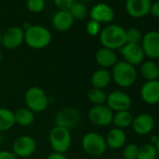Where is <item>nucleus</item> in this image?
I'll use <instances>...</instances> for the list:
<instances>
[{
    "label": "nucleus",
    "instance_id": "f257e3e1",
    "mask_svg": "<svg viewBox=\"0 0 159 159\" xmlns=\"http://www.w3.org/2000/svg\"><path fill=\"white\" fill-rule=\"evenodd\" d=\"M99 40L104 48L115 51L120 50L125 43V30L119 25L110 24L101 29Z\"/></svg>",
    "mask_w": 159,
    "mask_h": 159
},
{
    "label": "nucleus",
    "instance_id": "f03ea898",
    "mask_svg": "<svg viewBox=\"0 0 159 159\" xmlns=\"http://www.w3.org/2000/svg\"><path fill=\"white\" fill-rule=\"evenodd\" d=\"M25 42L31 49H44L52 42V33L43 25H30L25 30Z\"/></svg>",
    "mask_w": 159,
    "mask_h": 159
},
{
    "label": "nucleus",
    "instance_id": "7ed1b4c3",
    "mask_svg": "<svg viewBox=\"0 0 159 159\" xmlns=\"http://www.w3.org/2000/svg\"><path fill=\"white\" fill-rule=\"evenodd\" d=\"M111 80L120 87L128 88L137 81V69L134 66L125 62L118 61L111 67Z\"/></svg>",
    "mask_w": 159,
    "mask_h": 159
},
{
    "label": "nucleus",
    "instance_id": "20e7f679",
    "mask_svg": "<svg viewBox=\"0 0 159 159\" xmlns=\"http://www.w3.org/2000/svg\"><path fill=\"white\" fill-rule=\"evenodd\" d=\"M81 144L84 152L93 157L101 156L108 149L105 138L95 131L85 133L82 138Z\"/></svg>",
    "mask_w": 159,
    "mask_h": 159
},
{
    "label": "nucleus",
    "instance_id": "39448f33",
    "mask_svg": "<svg viewBox=\"0 0 159 159\" xmlns=\"http://www.w3.org/2000/svg\"><path fill=\"white\" fill-rule=\"evenodd\" d=\"M49 143L54 152L65 154L72 143L70 130L54 125L49 133Z\"/></svg>",
    "mask_w": 159,
    "mask_h": 159
},
{
    "label": "nucleus",
    "instance_id": "423d86ee",
    "mask_svg": "<svg viewBox=\"0 0 159 159\" xmlns=\"http://www.w3.org/2000/svg\"><path fill=\"white\" fill-rule=\"evenodd\" d=\"M25 107L34 113L44 111L49 106V98L46 92L39 86L29 87L25 94Z\"/></svg>",
    "mask_w": 159,
    "mask_h": 159
},
{
    "label": "nucleus",
    "instance_id": "0eeeda50",
    "mask_svg": "<svg viewBox=\"0 0 159 159\" xmlns=\"http://www.w3.org/2000/svg\"><path fill=\"white\" fill-rule=\"evenodd\" d=\"M114 112L106 105L93 106L87 113L88 121L96 126H108L112 124Z\"/></svg>",
    "mask_w": 159,
    "mask_h": 159
},
{
    "label": "nucleus",
    "instance_id": "6e6552de",
    "mask_svg": "<svg viewBox=\"0 0 159 159\" xmlns=\"http://www.w3.org/2000/svg\"><path fill=\"white\" fill-rule=\"evenodd\" d=\"M12 152L16 157L27 158L33 155L37 150V142L29 135H21L12 143Z\"/></svg>",
    "mask_w": 159,
    "mask_h": 159
},
{
    "label": "nucleus",
    "instance_id": "1a4fd4ad",
    "mask_svg": "<svg viewBox=\"0 0 159 159\" xmlns=\"http://www.w3.org/2000/svg\"><path fill=\"white\" fill-rule=\"evenodd\" d=\"M81 122V113L78 110L66 107L59 110L54 117V124L56 126L64 127L68 130L76 127Z\"/></svg>",
    "mask_w": 159,
    "mask_h": 159
},
{
    "label": "nucleus",
    "instance_id": "9d476101",
    "mask_svg": "<svg viewBox=\"0 0 159 159\" xmlns=\"http://www.w3.org/2000/svg\"><path fill=\"white\" fill-rule=\"evenodd\" d=\"M106 105L113 112L129 111L132 106V99L125 92L112 91L107 96Z\"/></svg>",
    "mask_w": 159,
    "mask_h": 159
},
{
    "label": "nucleus",
    "instance_id": "9b49d317",
    "mask_svg": "<svg viewBox=\"0 0 159 159\" xmlns=\"http://www.w3.org/2000/svg\"><path fill=\"white\" fill-rule=\"evenodd\" d=\"M25 42V30L20 26H11L2 32L1 45L8 50L19 48Z\"/></svg>",
    "mask_w": 159,
    "mask_h": 159
},
{
    "label": "nucleus",
    "instance_id": "f8f14e48",
    "mask_svg": "<svg viewBox=\"0 0 159 159\" xmlns=\"http://www.w3.org/2000/svg\"><path fill=\"white\" fill-rule=\"evenodd\" d=\"M140 46L145 56L150 60L159 58V32L152 30L144 34Z\"/></svg>",
    "mask_w": 159,
    "mask_h": 159
},
{
    "label": "nucleus",
    "instance_id": "ddd939ff",
    "mask_svg": "<svg viewBox=\"0 0 159 159\" xmlns=\"http://www.w3.org/2000/svg\"><path fill=\"white\" fill-rule=\"evenodd\" d=\"M119 52L122 54L124 61L134 66L140 65L145 58V54L140 44L125 43Z\"/></svg>",
    "mask_w": 159,
    "mask_h": 159
},
{
    "label": "nucleus",
    "instance_id": "4468645a",
    "mask_svg": "<svg viewBox=\"0 0 159 159\" xmlns=\"http://www.w3.org/2000/svg\"><path fill=\"white\" fill-rule=\"evenodd\" d=\"M155 125L154 118L148 113H140L133 118L132 128L134 132L139 136H145L150 134Z\"/></svg>",
    "mask_w": 159,
    "mask_h": 159
},
{
    "label": "nucleus",
    "instance_id": "2eb2a0df",
    "mask_svg": "<svg viewBox=\"0 0 159 159\" xmlns=\"http://www.w3.org/2000/svg\"><path fill=\"white\" fill-rule=\"evenodd\" d=\"M152 0H126L125 11L132 18H142L150 13Z\"/></svg>",
    "mask_w": 159,
    "mask_h": 159
},
{
    "label": "nucleus",
    "instance_id": "dca6fc26",
    "mask_svg": "<svg viewBox=\"0 0 159 159\" xmlns=\"http://www.w3.org/2000/svg\"><path fill=\"white\" fill-rule=\"evenodd\" d=\"M91 20L101 24H111L114 17L115 12L113 9L106 3H98L95 5L90 11Z\"/></svg>",
    "mask_w": 159,
    "mask_h": 159
},
{
    "label": "nucleus",
    "instance_id": "f3484780",
    "mask_svg": "<svg viewBox=\"0 0 159 159\" xmlns=\"http://www.w3.org/2000/svg\"><path fill=\"white\" fill-rule=\"evenodd\" d=\"M140 98L148 105L159 103V81L146 82L140 88Z\"/></svg>",
    "mask_w": 159,
    "mask_h": 159
},
{
    "label": "nucleus",
    "instance_id": "a211bd4d",
    "mask_svg": "<svg viewBox=\"0 0 159 159\" xmlns=\"http://www.w3.org/2000/svg\"><path fill=\"white\" fill-rule=\"evenodd\" d=\"M74 21L75 20L68 11H58L52 16V25L55 30L59 32H66L72 27Z\"/></svg>",
    "mask_w": 159,
    "mask_h": 159
},
{
    "label": "nucleus",
    "instance_id": "6ab92c4d",
    "mask_svg": "<svg viewBox=\"0 0 159 159\" xmlns=\"http://www.w3.org/2000/svg\"><path fill=\"white\" fill-rule=\"evenodd\" d=\"M104 138L106 140L107 147L111 150L121 149L125 146L126 142V134L125 130L116 127L111 129Z\"/></svg>",
    "mask_w": 159,
    "mask_h": 159
},
{
    "label": "nucleus",
    "instance_id": "aec40b11",
    "mask_svg": "<svg viewBox=\"0 0 159 159\" xmlns=\"http://www.w3.org/2000/svg\"><path fill=\"white\" fill-rule=\"evenodd\" d=\"M95 60L97 64L101 66L102 68L108 69L110 67H112L117 62V54L115 51L107 49V48H100L95 55Z\"/></svg>",
    "mask_w": 159,
    "mask_h": 159
},
{
    "label": "nucleus",
    "instance_id": "412c9836",
    "mask_svg": "<svg viewBox=\"0 0 159 159\" xmlns=\"http://www.w3.org/2000/svg\"><path fill=\"white\" fill-rule=\"evenodd\" d=\"M111 82V71L105 68H99L96 70L91 76V84L93 88L102 89L106 88Z\"/></svg>",
    "mask_w": 159,
    "mask_h": 159
},
{
    "label": "nucleus",
    "instance_id": "4be33fe9",
    "mask_svg": "<svg viewBox=\"0 0 159 159\" xmlns=\"http://www.w3.org/2000/svg\"><path fill=\"white\" fill-rule=\"evenodd\" d=\"M139 72L140 75L146 80V82L156 81L159 78V66L152 60L143 61L140 64Z\"/></svg>",
    "mask_w": 159,
    "mask_h": 159
},
{
    "label": "nucleus",
    "instance_id": "5701e85b",
    "mask_svg": "<svg viewBox=\"0 0 159 159\" xmlns=\"http://www.w3.org/2000/svg\"><path fill=\"white\" fill-rule=\"evenodd\" d=\"M15 125L20 126H29L35 122V113L26 107H23L14 111Z\"/></svg>",
    "mask_w": 159,
    "mask_h": 159
},
{
    "label": "nucleus",
    "instance_id": "b1692460",
    "mask_svg": "<svg viewBox=\"0 0 159 159\" xmlns=\"http://www.w3.org/2000/svg\"><path fill=\"white\" fill-rule=\"evenodd\" d=\"M15 125L14 111L8 108H0V133L7 132Z\"/></svg>",
    "mask_w": 159,
    "mask_h": 159
},
{
    "label": "nucleus",
    "instance_id": "393cba45",
    "mask_svg": "<svg viewBox=\"0 0 159 159\" xmlns=\"http://www.w3.org/2000/svg\"><path fill=\"white\" fill-rule=\"evenodd\" d=\"M133 118L134 117L129 111L114 112L113 118H112V124L114 125L116 128L125 130V128L131 126Z\"/></svg>",
    "mask_w": 159,
    "mask_h": 159
},
{
    "label": "nucleus",
    "instance_id": "a878e982",
    "mask_svg": "<svg viewBox=\"0 0 159 159\" xmlns=\"http://www.w3.org/2000/svg\"><path fill=\"white\" fill-rule=\"evenodd\" d=\"M107 96L108 95L106 94V92L104 90L92 88L87 94V99L94 106L104 105V104H106Z\"/></svg>",
    "mask_w": 159,
    "mask_h": 159
},
{
    "label": "nucleus",
    "instance_id": "bb28decb",
    "mask_svg": "<svg viewBox=\"0 0 159 159\" xmlns=\"http://www.w3.org/2000/svg\"><path fill=\"white\" fill-rule=\"evenodd\" d=\"M157 152L154 145L146 143L139 147V152L137 159H156Z\"/></svg>",
    "mask_w": 159,
    "mask_h": 159
},
{
    "label": "nucleus",
    "instance_id": "cd10ccee",
    "mask_svg": "<svg viewBox=\"0 0 159 159\" xmlns=\"http://www.w3.org/2000/svg\"><path fill=\"white\" fill-rule=\"evenodd\" d=\"M68 11L74 20H83L88 13L86 6L83 2H74Z\"/></svg>",
    "mask_w": 159,
    "mask_h": 159
},
{
    "label": "nucleus",
    "instance_id": "c85d7f7f",
    "mask_svg": "<svg viewBox=\"0 0 159 159\" xmlns=\"http://www.w3.org/2000/svg\"><path fill=\"white\" fill-rule=\"evenodd\" d=\"M125 38L126 43L140 44L143 38V34L140 30L137 28H129L128 30H125Z\"/></svg>",
    "mask_w": 159,
    "mask_h": 159
},
{
    "label": "nucleus",
    "instance_id": "c756f323",
    "mask_svg": "<svg viewBox=\"0 0 159 159\" xmlns=\"http://www.w3.org/2000/svg\"><path fill=\"white\" fill-rule=\"evenodd\" d=\"M139 152V146L135 143H129L124 147L123 158L125 159H137Z\"/></svg>",
    "mask_w": 159,
    "mask_h": 159
},
{
    "label": "nucleus",
    "instance_id": "7c9ffc66",
    "mask_svg": "<svg viewBox=\"0 0 159 159\" xmlns=\"http://www.w3.org/2000/svg\"><path fill=\"white\" fill-rule=\"evenodd\" d=\"M26 7L29 11L33 13H39L44 10L45 1L44 0H27Z\"/></svg>",
    "mask_w": 159,
    "mask_h": 159
},
{
    "label": "nucleus",
    "instance_id": "2f4dec72",
    "mask_svg": "<svg viewBox=\"0 0 159 159\" xmlns=\"http://www.w3.org/2000/svg\"><path fill=\"white\" fill-rule=\"evenodd\" d=\"M101 25L98 22H95L93 20H90L86 24V32L91 37H97L101 32Z\"/></svg>",
    "mask_w": 159,
    "mask_h": 159
},
{
    "label": "nucleus",
    "instance_id": "473e14b6",
    "mask_svg": "<svg viewBox=\"0 0 159 159\" xmlns=\"http://www.w3.org/2000/svg\"><path fill=\"white\" fill-rule=\"evenodd\" d=\"M74 2V0H53L55 7L59 11H69Z\"/></svg>",
    "mask_w": 159,
    "mask_h": 159
},
{
    "label": "nucleus",
    "instance_id": "72a5a7b5",
    "mask_svg": "<svg viewBox=\"0 0 159 159\" xmlns=\"http://www.w3.org/2000/svg\"><path fill=\"white\" fill-rule=\"evenodd\" d=\"M152 17L159 18V0H156L154 2H152L150 8V13Z\"/></svg>",
    "mask_w": 159,
    "mask_h": 159
},
{
    "label": "nucleus",
    "instance_id": "f704fd0d",
    "mask_svg": "<svg viewBox=\"0 0 159 159\" xmlns=\"http://www.w3.org/2000/svg\"><path fill=\"white\" fill-rule=\"evenodd\" d=\"M0 159H16L12 152L7 150H0Z\"/></svg>",
    "mask_w": 159,
    "mask_h": 159
},
{
    "label": "nucleus",
    "instance_id": "c9c22d12",
    "mask_svg": "<svg viewBox=\"0 0 159 159\" xmlns=\"http://www.w3.org/2000/svg\"><path fill=\"white\" fill-rule=\"evenodd\" d=\"M46 159H67V157L64 153H58L53 152L51 154H49Z\"/></svg>",
    "mask_w": 159,
    "mask_h": 159
},
{
    "label": "nucleus",
    "instance_id": "e433bc0d",
    "mask_svg": "<svg viewBox=\"0 0 159 159\" xmlns=\"http://www.w3.org/2000/svg\"><path fill=\"white\" fill-rule=\"evenodd\" d=\"M158 139H159V136H156V135L152 136V137H151V139H150V143L152 144V145H155L156 142L158 141Z\"/></svg>",
    "mask_w": 159,
    "mask_h": 159
},
{
    "label": "nucleus",
    "instance_id": "4c0bfd02",
    "mask_svg": "<svg viewBox=\"0 0 159 159\" xmlns=\"http://www.w3.org/2000/svg\"><path fill=\"white\" fill-rule=\"evenodd\" d=\"M155 148H156V152H157V157L159 158V139H158V141L156 142V144L154 145Z\"/></svg>",
    "mask_w": 159,
    "mask_h": 159
},
{
    "label": "nucleus",
    "instance_id": "58836bf2",
    "mask_svg": "<svg viewBox=\"0 0 159 159\" xmlns=\"http://www.w3.org/2000/svg\"><path fill=\"white\" fill-rule=\"evenodd\" d=\"M2 142H3V137L1 135V133H0V148H1V145H2Z\"/></svg>",
    "mask_w": 159,
    "mask_h": 159
},
{
    "label": "nucleus",
    "instance_id": "ea45409f",
    "mask_svg": "<svg viewBox=\"0 0 159 159\" xmlns=\"http://www.w3.org/2000/svg\"><path fill=\"white\" fill-rule=\"evenodd\" d=\"M2 60H3V53H2L1 51H0V64H1Z\"/></svg>",
    "mask_w": 159,
    "mask_h": 159
},
{
    "label": "nucleus",
    "instance_id": "a19ab883",
    "mask_svg": "<svg viewBox=\"0 0 159 159\" xmlns=\"http://www.w3.org/2000/svg\"><path fill=\"white\" fill-rule=\"evenodd\" d=\"M90 1H93V0H80V2H90Z\"/></svg>",
    "mask_w": 159,
    "mask_h": 159
},
{
    "label": "nucleus",
    "instance_id": "79ce46f5",
    "mask_svg": "<svg viewBox=\"0 0 159 159\" xmlns=\"http://www.w3.org/2000/svg\"><path fill=\"white\" fill-rule=\"evenodd\" d=\"M1 39H2V32L1 29H0V46H1Z\"/></svg>",
    "mask_w": 159,
    "mask_h": 159
},
{
    "label": "nucleus",
    "instance_id": "37998d69",
    "mask_svg": "<svg viewBox=\"0 0 159 159\" xmlns=\"http://www.w3.org/2000/svg\"><path fill=\"white\" fill-rule=\"evenodd\" d=\"M116 159H125V158H123V157H122V158H116Z\"/></svg>",
    "mask_w": 159,
    "mask_h": 159
},
{
    "label": "nucleus",
    "instance_id": "c03bdc74",
    "mask_svg": "<svg viewBox=\"0 0 159 159\" xmlns=\"http://www.w3.org/2000/svg\"><path fill=\"white\" fill-rule=\"evenodd\" d=\"M158 81H159V78H158Z\"/></svg>",
    "mask_w": 159,
    "mask_h": 159
}]
</instances>
